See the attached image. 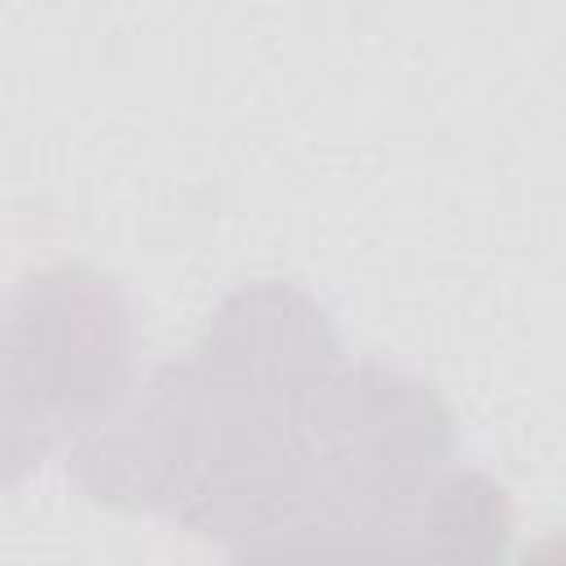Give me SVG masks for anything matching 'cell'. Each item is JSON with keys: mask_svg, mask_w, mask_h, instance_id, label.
<instances>
[{"mask_svg": "<svg viewBox=\"0 0 566 566\" xmlns=\"http://www.w3.org/2000/svg\"><path fill=\"white\" fill-rule=\"evenodd\" d=\"M451 411L433 385L380 363H336L305 389L292 424L301 553L358 548L394 495L451 460Z\"/></svg>", "mask_w": 566, "mask_h": 566, "instance_id": "cell-1", "label": "cell"}, {"mask_svg": "<svg viewBox=\"0 0 566 566\" xmlns=\"http://www.w3.org/2000/svg\"><path fill=\"white\" fill-rule=\"evenodd\" d=\"M133 305L93 265H49L13 287L0 340L4 482L133 385Z\"/></svg>", "mask_w": 566, "mask_h": 566, "instance_id": "cell-2", "label": "cell"}, {"mask_svg": "<svg viewBox=\"0 0 566 566\" xmlns=\"http://www.w3.org/2000/svg\"><path fill=\"white\" fill-rule=\"evenodd\" d=\"M208 394L199 363H164L133 380L71 442L75 486L111 509L177 517L203 478Z\"/></svg>", "mask_w": 566, "mask_h": 566, "instance_id": "cell-3", "label": "cell"}, {"mask_svg": "<svg viewBox=\"0 0 566 566\" xmlns=\"http://www.w3.org/2000/svg\"><path fill=\"white\" fill-rule=\"evenodd\" d=\"M195 358L217 367L221 376L279 394L305 389L336 363H345L318 301L274 279L234 287L208 318Z\"/></svg>", "mask_w": 566, "mask_h": 566, "instance_id": "cell-4", "label": "cell"}, {"mask_svg": "<svg viewBox=\"0 0 566 566\" xmlns=\"http://www.w3.org/2000/svg\"><path fill=\"white\" fill-rule=\"evenodd\" d=\"M509 535L513 509L504 486L486 473L438 464L367 522L358 553H429L491 562L509 548Z\"/></svg>", "mask_w": 566, "mask_h": 566, "instance_id": "cell-5", "label": "cell"}]
</instances>
